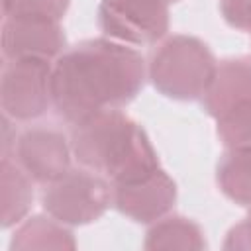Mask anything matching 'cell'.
I'll list each match as a JSON object with an SVG mask.
<instances>
[{
    "instance_id": "obj_1",
    "label": "cell",
    "mask_w": 251,
    "mask_h": 251,
    "mask_svg": "<svg viewBox=\"0 0 251 251\" xmlns=\"http://www.w3.org/2000/svg\"><path fill=\"white\" fill-rule=\"evenodd\" d=\"M145 78L147 63L135 47L104 35L78 41L53 61V110L75 126L102 110L129 104Z\"/></svg>"
},
{
    "instance_id": "obj_2",
    "label": "cell",
    "mask_w": 251,
    "mask_h": 251,
    "mask_svg": "<svg viewBox=\"0 0 251 251\" xmlns=\"http://www.w3.org/2000/svg\"><path fill=\"white\" fill-rule=\"evenodd\" d=\"M71 147L78 165L124 182L159 169V155L147 131L120 108L102 110L71 129Z\"/></svg>"
},
{
    "instance_id": "obj_3",
    "label": "cell",
    "mask_w": 251,
    "mask_h": 251,
    "mask_svg": "<svg viewBox=\"0 0 251 251\" xmlns=\"http://www.w3.org/2000/svg\"><path fill=\"white\" fill-rule=\"evenodd\" d=\"M218 61L212 49L194 35L176 33L163 39L149 55L147 78L171 100H200L214 78Z\"/></svg>"
},
{
    "instance_id": "obj_4",
    "label": "cell",
    "mask_w": 251,
    "mask_h": 251,
    "mask_svg": "<svg viewBox=\"0 0 251 251\" xmlns=\"http://www.w3.org/2000/svg\"><path fill=\"white\" fill-rule=\"evenodd\" d=\"M41 206L67 226H86L112 206V182L82 165L71 167L59 178L43 184Z\"/></svg>"
},
{
    "instance_id": "obj_5",
    "label": "cell",
    "mask_w": 251,
    "mask_h": 251,
    "mask_svg": "<svg viewBox=\"0 0 251 251\" xmlns=\"http://www.w3.org/2000/svg\"><path fill=\"white\" fill-rule=\"evenodd\" d=\"M53 61L22 57L4 59L0 75L2 114L16 122H29L43 116L51 106Z\"/></svg>"
},
{
    "instance_id": "obj_6",
    "label": "cell",
    "mask_w": 251,
    "mask_h": 251,
    "mask_svg": "<svg viewBox=\"0 0 251 251\" xmlns=\"http://www.w3.org/2000/svg\"><path fill=\"white\" fill-rule=\"evenodd\" d=\"M96 22L104 37L131 47L153 45L169 31V6L163 0H100Z\"/></svg>"
},
{
    "instance_id": "obj_7",
    "label": "cell",
    "mask_w": 251,
    "mask_h": 251,
    "mask_svg": "<svg viewBox=\"0 0 251 251\" xmlns=\"http://www.w3.org/2000/svg\"><path fill=\"white\" fill-rule=\"evenodd\" d=\"M71 139L63 129L47 124L31 126L18 133L12 157L33 178L47 184L71 169Z\"/></svg>"
},
{
    "instance_id": "obj_8",
    "label": "cell",
    "mask_w": 251,
    "mask_h": 251,
    "mask_svg": "<svg viewBox=\"0 0 251 251\" xmlns=\"http://www.w3.org/2000/svg\"><path fill=\"white\" fill-rule=\"evenodd\" d=\"M176 202V182L159 167L143 176L112 182V206L137 224H153Z\"/></svg>"
},
{
    "instance_id": "obj_9",
    "label": "cell",
    "mask_w": 251,
    "mask_h": 251,
    "mask_svg": "<svg viewBox=\"0 0 251 251\" xmlns=\"http://www.w3.org/2000/svg\"><path fill=\"white\" fill-rule=\"evenodd\" d=\"M67 51V35L57 20L10 16L2 22V57L55 61Z\"/></svg>"
},
{
    "instance_id": "obj_10",
    "label": "cell",
    "mask_w": 251,
    "mask_h": 251,
    "mask_svg": "<svg viewBox=\"0 0 251 251\" xmlns=\"http://www.w3.org/2000/svg\"><path fill=\"white\" fill-rule=\"evenodd\" d=\"M200 102L204 112L214 120L245 102H251V59L231 57L218 63L214 78Z\"/></svg>"
},
{
    "instance_id": "obj_11",
    "label": "cell",
    "mask_w": 251,
    "mask_h": 251,
    "mask_svg": "<svg viewBox=\"0 0 251 251\" xmlns=\"http://www.w3.org/2000/svg\"><path fill=\"white\" fill-rule=\"evenodd\" d=\"M33 204V178L14 157L0 159V226L4 229L22 224Z\"/></svg>"
},
{
    "instance_id": "obj_12",
    "label": "cell",
    "mask_w": 251,
    "mask_h": 251,
    "mask_svg": "<svg viewBox=\"0 0 251 251\" xmlns=\"http://www.w3.org/2000/svg\"><path fill=\"white\" fill-rule=\"evenodd\" d=\"M71 227L53 216H31L18 224L10 249H75Z\"/></svg>"
},
{
    "instance_id": "obj_13",
    "label": "cell",
    "mask_w": 251,
    "mask_h": 251,
    "mask_svg": "<svg viewBox=\"0 0 251 251\" xmlns=\"http://www.w3.org/2000/svg\"><path fill=\"white\" fill-rule=\"evenodd\" d=\"M145 249H194L206 247L202 227L184 216H163L153 222L145 233Z\"/></svg>"
},
{
    "instance_id": "obj_14",
    "label": "cell",
    "mask_w": 251,
    "mask_h": 251,
    "mask_svg": "<svg viewBox=\"0 0 251 251\" xmlns=\"http://www.w3.org/2000/svg\"><path fill=\"white\" fill-rule=\"evenodd\" d=\"M216 182L220 192L231 202L251 206V147L227 149L216 167Z\"/></svg>"
},
{
    "instance_id": "obj_15",
    "label": "cell",
    "mask_w": 251,
    "mask_h": 251,
    "mask_svg": "<svg viewBox=\"0 0 251 251\" xmlns=\"http://www.w3.org/2000/svg\"><path fill=\"white\" fill-rule=\"evenodd\" d=\"M216 122V133L226 149L251 147V102L233 108Z\"/></svg>"
},
{
    "instance_id": "obj_16",
    "label": "cell",
    "mask_w": 251,
    "mask_h": 251,
    "mask_svg": "<svg viewBox=\"0 0 251 251\" xmlns=\"http://www.w3.org/2000/svg\"><path fill=\"white\" fill-rule=\"evenodd\" d=\"M71 0H2L4 18L10 16H33L61 22L69 10Z\"/></svg>"
},
{
    "instance_id": "obj_17",
    "label": "cell",
    "mask_w": 251,
    "mask_h": 251,
    "mask_svg": "<svg viewBox=\"0 0 251 251\" xmlns=\"http://www.w3.org/2000/svg\"><path fill=\"white\" fill-rule=\"evenodd\" d=\"M224 22L239 31H251V0H220Z\"/></svg>"
},
{
    "instance_id": "obj_18",
    "label": "cell",
    "mask_w": 251,
    "mask_h": 251,
    "mask_svg": "<svg viewBox=\"0 0 251 251\" xmlns=\"http://www.w3.org/2000/svg\"><path fill=\"white\" fill-rule=\"evenodd\" d=\"M222 247L227 251H251V216L227 231Z\"/></svg>"
},
{
    "instance_id": "obj_19",
    "label": "cell",
    "mask_w": 251,
    "mask_h": 251,
    "mask_svg": "<svg viewBox=\"0 0 251 251\" xmlns=\"http://www.w3.org/2000/svg\"><path fill=\"white\" fill-rule=\"evenodd\" d=\"M16 120H12L10 116L2 114V157H12L14 153V145H16V139H18V133H16V126H14Z\"/></svg>"
},
{
    "instance_id": "obj_20",
    "label": "cell",
    "mask_w": 251,
    "mask_h": 251,
    "mask_svg": "<svg viewBox=\"0 0 251 251\" xmlns=\"http://www.w3.org/2000/svg\"><path fill=\"white\" fill-rule=\"evenodd\" d=\"M163 2H167V4H169V2H176V0H163Z\"/></svg>"
},
{
    "instance_id": "obj_21",
    "label": "cell",
    "mask_w": 251,
    "mask_h": 251,
    "mask_svg": "<svg viewBox=\"0 0 251 251\" xmlns=\"http://www.w3.org/2000/svg\"><path fill=\"white\" fill-rule=\"evenodd\" d=\"M247 210H249V216H251V206H249V208H247Z\"/></svg>"
}]
</instances>
